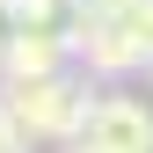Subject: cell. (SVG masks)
I'll return each mask as SVG.
<instances>
[{
	"mask_svg": "<svg viewBox=\"0 0 153 153\" xmlns=\"http://www.w3.org/2000/svg\"><path fill=\"white\" fill-rule=\"evenodd\" d=\"M0 153H29V131L15 124V109L0 102Z\"/></svg>",
	"mask_w": 153,
	"mask_h": 153,
	"instance_id": "cell-4",
	"label": "cell"
},
{
	"mask_svg": "<svg viewBox=\"0 0 153 153\" xmlns=\"http://www.w3.org/2000/svg\"><path fill=\"white\" fill-rule=\"evenodd\" d=\"M59 153H95V146H88V139H73V146H59Z\"/></svg>",
	"mask_w": 153,
	"mask_h": 153,
	"instance_id": "cell-5",
	"label": "cell"
},
{
	"mask_svg": "<svg viewBox=\"0 0 153 153\" xmlns=\"http://www.w3.org/2000/svg\"><path fill=\"white\" fill-rule=\"evenodd\" d=\"M88 146L95 153H153V109L139 95H95Z\"/></svg>",
	"mask_w": 153,
	"mask_h": 153,
	"instance_id": "cell-3",
	"label": "cell"
},
{
	"mask_svg": "<svg viewBox=\"0 0 153 153\" xmlns=\"http://www.w3.org/2000/svg\"><path fill=\"white\" fill-rule=\"evenodd\" d=\"M0 102L15 109V124L44 146H73L88 139V117H95V95H88V73H51V80H22V88H0Z\"/></svg>",
	"mask_w": 153,
	"mask_h": 153,
	"instance_id": "cell-1",
	"label": "cell"
},
{
	"mask_svg": "<svg viewBox=\"0 0 153 153\" xmlns=\"http://www.w3.org/2000/svg\"><path fill=\"white\" fill-rule=\"evenodd\" d=\"M51 73H73V36L36 22V29H15L7 51H0V80L22 88V80H51Z\"/></svg>",
	"mask_w": 153,
	"mask_h": 153,
	"instance_id": "cell-2",
	"label": "cell"
},
{
	"mask_svg": "<svg viewBox=\"0 0 153 153\" xmlns=\"http://www.w3.org/2000/svg\"><path fill=\"white\" fill-rule=\"evenodd\" d=\"M146 80H153V66H146Z\"/></svg>",
	"mask_w": 153,
	"mask_h": 153,
	"instance_id": "cell-6",
	"label": "cell"
}]
</instances>
